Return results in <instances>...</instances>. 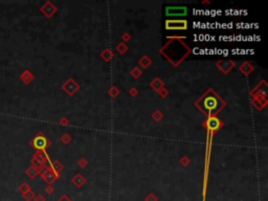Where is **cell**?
I'll use <instances>...</instances> for the list:
<instances>
[{
    "mask_svg": "<svg viewBox=\"0 0 268 201\" xmlns=\"http://www.w3.org/2000/svg\"><path fill=\"white\" fill-rule=\"evenodd\" d=\"M20 79H21V81H23L25 84H28L34 79V76L31 75L28 70H25V71H23V72L21 73Z\"/></svg>",
    "mask_w": 268,
    "mask_h": 201,
    "instance_id": "obj_3",
    "label": "cell"
},
{
    "mask_svg": "<svg viewBox=\"0 0 268 201\" xmlns=\"http://www.w3.org/2000/svg\"><path fill=\"white\" fill-rule=\"evenodd\" d=\"M147 201H157V199H156L155 197L153 196V195H149V196L147 197V199H146Z\"/></svg>",
    "mask_w": 268,
    "mask_h": 201,
    "instance_id": "obj_9",
    "label": "cell"
},
{
    "mask_svg": "<svg viewBox=\"0 0 268 201\" xmlns=\"http://www.w3.org/2000/svg\"><path fill=\"white\" fill-rule=\"evenodd\" d=\"M208 127L211 129H213V130H216V129H218L219 127V121L217 118H211V120L208 121Z\"/></svg>",
    "mask_w": 268,
    "mask_h": 201,
    "instance_id": "obj_6",
    "label": "cell"
},
{
    "mask_svg": "<svg viewBox=\"0 0 268 201\" xmlns=\"http://www.w3.org/2000/svg\"><path fill=\"white\" fill-rule=\"evenodd\" d=\"M22 197H23V199H24L25 201H31L34 198H35V194H34V193L31 192V191H28V192L24 193V194H22Z\"/></svg>",
    "mask_w": 268,
    "mask_h": 201,
    "instance_id": "obj_7",
    "label": "cell"
},
{
    "mask_svg": "<svg viewBox=\"0 0 268 201\" xmlns=\"http://www.w3.org/2000/svg\"><path fill=\"white\" fill-rule=\"evenodd\" d=\"M25 174L27 175L28 177H30L31 179H34L36 178V176L38 175V170H37L36 166H30V168L27 169V170L25 171Z\"/></svg>",
    "mask_w": 268,
    "mask_h": 201,
    "instance_id": "obj_4",
    "label": "cell"
},
{
    "mask_svg": "<svg viewBox=\"0 0 268 201\" xmlns=\"http://www.w3.org/2000/svg\"><path fill=\"white\" fill-rule=\"evenodd\" d=\"M18 190H19V192L21 193V194H24V193L31 191V187H30V184H27L26 182H22V183L19 186V187H18Z\"/></svg>",
    "mask_w": 268,
    "mask_h": 201,
    "instance_id": "obj_5",
    "label": "cell"
},
{
    "mask_svg": "<svg viewBox=\"0 0 268 201\" xmlns=\"http://www.w3.org/2000/svg\"><path fill=\"white\" fill-rule=\"evenodd\" d=\"M58 201H71V200L67 196H62Z\"/></svg>",
    "mask_w": 268,
    "mask_h": 201,
    "instance_id": "obj_10",
    "label": "cell"
},
{
    "mask_svg": "<svg viewBox=\"0 0 268 201\" xmlns=\"http://www.w3.org/2000/svg\"><path fill=\"white\" fill-rule=\"evenodd\" d=\"M203 107L208 111H214L218 107V100L215 96H208L203 100Z\"/></svg>",
    "mask_w": 268,
    "mask_h": 201,
    "instance_id": "obj_2",
    "label": "cell"
},
{
    "mask_svg": "<svg viewBox=\"0 0 268 201\" xmlns=\"http://www.w3.org/2000/svg\"><path fill=\"white\" fill-rule=\"evenodd\" d=\"M31 145L38 151H43L48 147L49 142L47 141L46 137L43 135H37L33 141L31 142Z\"/></svg>",
    "mask_w": 268,
    "mask_h": 201,
    "instance_id": "obj_1",
    "label": "cell"
},
{
    "mask_svg": "<svg viewBox=\"0 0 268 201\" xmlns=\"http://www.w3.org/2000/svg\"><path fill=\"white\" fill-rule=\"evenodd\" d=\"M35 201H45V198L42 195H38L35 197Z\"/></svg>",
    "mask_w": 268,
    "mask_h": 201,
    "instance_id": "obj_8",
    "label": "cell"
},
{
    "mask_svg": "<svg viewBox=\"0 0 268 201\" xmlns=\"http://www.w3.org/2000/svg\"><path fill=\"white\" fill-rule=\"evenodd\" d=\"M45 192H46L47 194L50 195L52 193V187H47V189H45Z\"/></svg>",
    "mask_w": 268,
    "mask_h": 201,
    "instance_id": "obj_11",
    "label": "cell"
}]
</instances>
